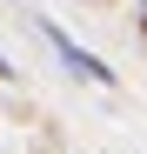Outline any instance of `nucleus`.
I'll return each mask as SVG.
<instances>
[{
    "label": "nucleus",
    "mask_w": 147,
    "mask_h": 154,
    "mask_svg": "<svg viewBox=\"0 0 147 154\" xmlns=\"http://www.w3.org/2000/svg\"><path fill=\"white\" fill-rule=\"evenodd\" d=\"M40 34H47V40H54V54H60V60H67L74 74H87V81H100V87H114V67H107L100 54H87V47H74V40H67L60 27H40Z\"/></svg>",
    "instance_id": "nucleus-1"
}]
</instances>
